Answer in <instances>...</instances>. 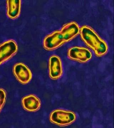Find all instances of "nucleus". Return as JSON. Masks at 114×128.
I'll use <instances>...</instances> for the list:
<instances>
[{
	"mask_svg": "<svg viewBox=\"0 0 114 128\" xmlns=\"http://www.w3.org/2000/svg\"><path fill=\"white\" fill-rule=\"evenodd\" d=\"M13 72L17 80L23 84H27L32 79V72L23 63L16 64L13 67Z\"/></svg>",
	"mask_w": 114,
	"mask_h": 128,
	"instance_id": "39448f33",
	"label": "nucleus"
},
{
	"mask_svg": "<svg viewBox=\"0 0 114 128\" xmlns=\"http://www.w3.org/2000/svg\"><path fill=\"white\" fill-rule=\"evenodd\" d=\"M49 75L53 79H57L61 76L63 73L60 59L56 56L50 57L49 62Z\"/></svg>",
	"mask_w": 114,
	"mask_h": 128,
	"instance_id": "0eeeda50",
	"label": "nucleus"
},
{
	"mask_svg": "<svg viewBox=\"0 0 114 128\" xmlns=\"http://www.w3.org/2000/svg\"><path fill=\"white\" fill-rule=\"evenodd\" d=\"M80 35L82 40L94 51L97 56L100 57L107 52V44L89 27L83 26L80 30Z\"/></svg>",
	"mask_w": 114,
	"mask_h": 128,
	"instance_id": "f03ea898",
	"label": "nucleus"
},
{
	"mask_svg": "<svg viewBox=\"0 0 114 128\" xmlns=\"http://www.w3.org/2000/svg\"><path fill=\"white\" fill-rule=\"evenodd\" d=\"M76 119L75 114L73 112L61 110H55L50 116L52 122L61 126L68 125L73 122Z\"/></svg>",
	"mask_w": 114,
	"mask_h": 128,
	"instance_id": "7ed1b4c3",
	"label": "nucleus"
},
{
	"mask_svg": "<svg viewBox=\"0 0 114 128\" xmlns=\"http://www.w3.org/2000/svg\"><path fill=\"white\" fill-rule=\"evenodd\" d=\"M6 99V93L4 89H0V112L2 109Z\"/></svg>",
	"mask_w": 114,
	"mask_h": 128,
	"instance_id": "9d476101",
	"label": "nucleus"
},
{
	"mask_svg": "<svg viewBox=\"0 0 114 128\" xmlns=\"http://www.w3.org/2000/svg\"><path fill=\"white\" fill-rule=\"evenodd\" d=\"M68 57L71 59L82 62H85L92 58L91 52L86 48L75 47L69 50Z\"/></svg>",
	"mask_w": 114,
	"mask_h": 128,
	"instance_id": "423d86ee",
	"label": "nucleus"
},
{
	"mask_svg": "<svg viewBox=\"0 0 114 128\" xmlns=\"http://www.w3.org/2000/svg\"><path fill=\"white\" fill-rule=\"evenodd\" d=\"M7 16L9 18L15 19L19 16L21 9V0H8Z\"/></svg>",
	"mask_w": 114,
	"mask_h": 128,
	"instance_id": "1a4fd4ad",
	"label": "nucleus"
},
{
	"mask_svg": "<svg viewBox=\"0 0 114 128\" xmlns=\"http://www.w3.org/2000/svg\"><path fill=\"white\" fill-rule=\"evenodd\" d=\"M80 28L75 22L64 25L60 31H56L46 37L43 41L44 48L47 50L56 49L70 41L78 34Z\"/></svg>",
	"mask_w": 114,
	"mask_h": 128,
	"instance_id": "f257e3e1",
	"label": "nucleus"
},
{
	"mask_svg": "<svg viewBox=\"0 0 114 128\" xmlns=\"http://www.w3.org/2000/svg\"><path fill=\"white\" fill-rule=\"evenodd\" d=\"M23 107L29 112H35L38 110L41 106L39 99L33 95L26 96L22 100Z\"/></svg>",
	"mask_w": 114,
	"mask_h": 128,
	"instance_id": "6e6552de",
	"label": "nucleus"
},
{
	"mask_svg": "<svg viewBox=\"0 0 114 128\" xmlns=\"http://www.w3.org/2000/svg\"><path fill=\"white\" fill-rule=\"evenodd\" d=\"M18 49L17 44L13 40L6 41L0 45V65L11 58Z\"/></svg>",
	"mask_w": 114,
	"mask_h": 128,
	"instance_id": "20e7f679",
	"label": "nucleus"
}]
</instances>
